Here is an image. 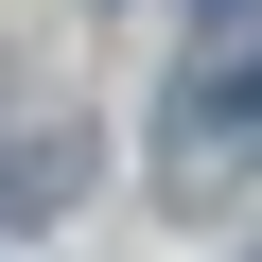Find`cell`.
Returning <instances> with one entry per match:
<instances>
[{"instance_id": "cell-2", "label": "cell", "mask_w": 262, "mask_h": 262, "mask_svg": "<svg viewBox=\"0 0 262 262\" xmlns=\"http://www.w3.org/2000/svg\"><path fill=\"white\" fill-rule=\"evenodd\" d=\"M192 18H262V0H192Z\"/></svg>"}, {"instance_id": "cell-1", "label": "cell", "mask_w": 262, "mask_h": 262, "mask_svg": "<svg viewBox=\"0 0 262 262\" xmlns=\"http://www.w3.org/2000/svg\"><path fill=\"white\" fill-rule=\"evenodd\" d=\"M88 192V140H70V122H35V140H0V227H53Z\"/></svg>"}]
</instances>
